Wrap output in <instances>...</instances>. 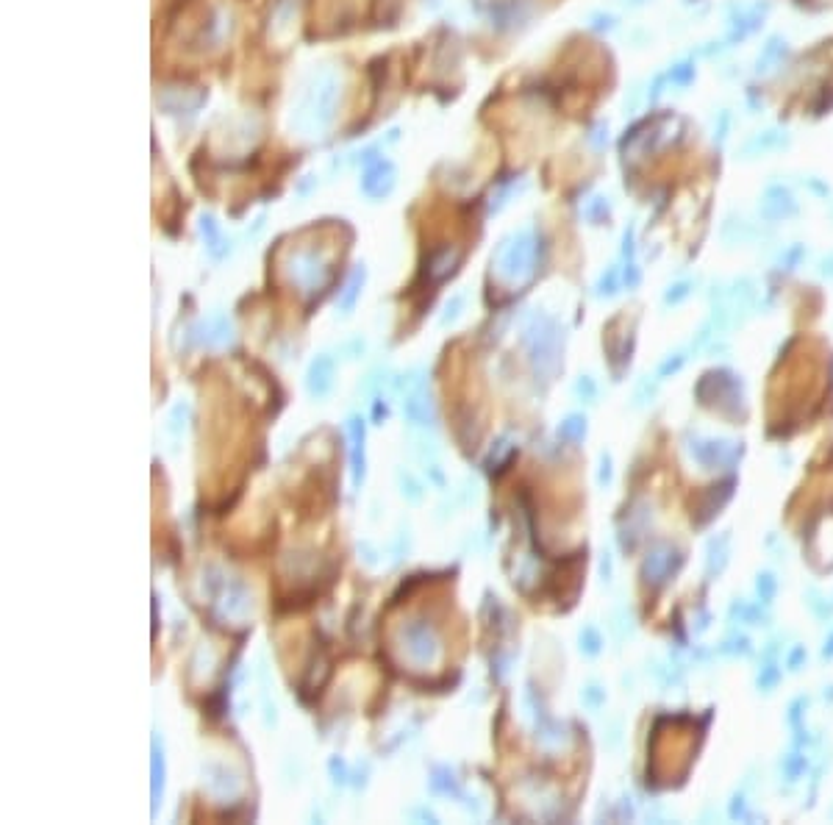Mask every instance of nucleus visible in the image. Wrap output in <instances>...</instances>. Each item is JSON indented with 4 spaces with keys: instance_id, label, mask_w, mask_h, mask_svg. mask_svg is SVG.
<instances>
[{
    "instance_id": "nucleus-1",
    "label": "nucleus",
    "mask_w": 833,
    "mask_h": 825,
    "mask_svg": "<svg viewBox=\"0 0 833 825\" xmlns=\"http://www.w3.org/2000/svg\"><path fill=\"white\" fill-rule=\"evenodd\" d=\"M684 134V120L675 117V114H656L650 117L645 123H639L622 139V153L625 156H650V153H659V150L670 148L675 145L678 139Z\"/></svg>"
},
{
    "instance_id": "nucleus-2",
    "label": "nucleus",
    "mask_w": 833,
    "mask_h": 825,
    "mask_svg": "<svg viewBox=\"0 0 833 825\" xmlns=\"http://www.w3.org/2000/svg\"><path fill=\"white\" fill-rule=\"evenodd\" d=\"M770 14V0H756L750 6H739L731 17H728V37H725V48H734L736 42H745L750 34H756L764 20Z\"/></svg>"
},
{
    "instance_id": "nucleus-3",
    "label": "nucleus",
    "mask_w": 833,
    "mask_h": 825,
    "mask_svg": "<svg viewBox=\"0 0 833 825\" xmlns=\"http://www.w3.org/2000/svg\"><path fill=\"white\" fill-rule=\"evenodd\" d=\"M534 262H536V242L531 234H520V237L511 242L509 248L503 250V259H500V273L506 278H528L534 273Z\"/></svg>"
},
{
    "instance_id": "nucleus-4",
    "label": "nucleus",
    "mask_w": 833,
    "mask_h": 825,
    "mask_svg": "<svg viewBox=\"0 0 833 825\" xmlns=\"http://www.w3.org/2000/svg\"><path fill=\"white\" fill-rule=\"evenodd\" d=\"M761 214L764 220H789L797 214V200L792 189L784 184H770L761 195Z\"/></svg>"
},
{
    "instance_id": "nucleus-5",
    "label": "nucleus",
    "mask_w": 833,
    "mask_h": 825,
    "mask_svg": "<svg viewBox=\"0 0 833 825\" xmlns=\"http://www.w3.org/2000/svg\"><path fill=\"white\" fill-rule=\"evenodd\" d=\"M789 131L784 128H764L759 134L747 139L742 145V159H764L770 153H778V150L789 148Z\"/></svg>"
},
{
    "instance_id": "nucleus-6",
    "label": "nucleus",
    "mask_w": 833,
    "mask_h": 825,
    "mask_svg": "<svg viewBox=\"0 0 833 825\" xmlns=\"http://www.w3.org/2000/svg\"><path fill=\"white\" fill-rule=\"evenodd\" d=\"M695 78H697L695 62H689V59H686V62L672 64L667 73H661L659 78L653 81V87H650L653 89V92H650V100H659L667 89L684 92L686 87H692V84H695Z\"/></svg>"
},
{
    "instance_id": "nucleus-7",
    "label": "nucleus",
    "mask_w": 833,
    "mask_h": 825,
    "mask_svg": "<svg viewBox=\"0 0 833 825\" xmlns=\"http://www.w3.org/2000/svg\"><path fill=\"white\" fill-rule=\"evenodd\" d=\"M786 59H789V42L775 34V37H770L761 45L759 59H756V73L772 75L778 67H784Z\"/></svg>"
},
{
    "instance_id": "nucleus-8",
    "label": "nucleus",
    "mask_w": 833,
    "mask_h": 825,
    "mask_svg": "<svg viewBox=\"0 0 833 825\" xmlns=\"http://www.w3.org/2000/svg\"><path fill=\"white\" fill-rule=\"evenodd\" d=\"M717 117H720V123L714 120V142H717V145H722V142H725V137H728V131H731V114H728V109H722Z\"/></svg>"
}]
</instances>
